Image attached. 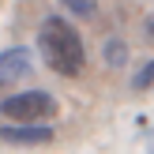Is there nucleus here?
Returning <instances> with one entry per match:
<instances>
[{
	"label": "nucleus",
	"mask_w": 154,
	"mask_h": 154,
	"mask_svg": "<svg viewBox=\"0 0 154 154\" xmlns=\"http://www.w3.org/2000/svg\"><path fill=\"white\" fill-rule=\"evenodd\" d=\"M38 49H42L45 64L57 75H68V79L79 75L83 64H87V49H83L79 30L68 19H57V15H49V19L42 23V30H38Z\"/></svg>",
	"instance_id": "1"
},
{
	"label": "nucleus",
	"mask_w": 154,
	"mask_h": 154,
	"mask_svg": "<svg viewBox=\"0 0 154 154\" xmlns=\"http://www.w3.org/2000/svg\"><path fill=\"white\" fill-rule=\"evenodd\" d=\"M0 117H8L11 124H49L57 117V98L45 90H23L0 102Z\"/></svg>",
	"instance_id": "2"
},
{
	"label": "nucleus",
	"mask_w": 154,
	"mask_h": 154,
	"mask_svg": "<svg viewBox=\"0 0 154 154\" xmlns=\"http://www.w3.org/2000/svg\"><path fill=\"white\" fill-rule=\"evenodd\" d=\"M0 143H11V147H45V143H53V128L49 124H4L0 128Z\"/></svg>",
	"instance_id": "3"
},
{
	"label": "nucleus",
	"mask_w": 154,
	"mask_h": 154,
	"mask_svg": "<svg viewBox=\"0 0 154 154\" xmlns=\"http://www.w3.org/2000/svg\"><path fill=\"white\" fill-rule=\"evenodd\" d=\"M30 68H34V60H30V53L23 49V45L4 49V53H0V87H15V83H23L30 75Z\"/></svg>",
	"instance_id": "4"
},
{
	"label": "nucleus",
	"mask_w": 154,
	"mask_h": 154,
	"mask_svg": "<svg viewBox=\"0 0 154 154\" xmlns=\"http://www.w3.org/2000/svg\"><path fill=\"white\" fill-rule=\"evenodd\" d=\"M128 60V45L120 42V38H113V42H105V64L109 68H120Z\"/></svg>",
	"instance_id": "5"
},
{
	"label": "nucleus",
	"mask_w": 154,
	"mask_h": 154,
	"mask_svg": "<svg viewBox=\"0 0 154 154\" xmlns=\"http://www.w3.org/2000/svg\"><path fill=\"white\" fill-rule=\"evenodd\" d=\"M60 4H64L72 15H79V19H90V15L98 11V0H60Z\"/></svg>",
	"instance_id": "6"
},
{
	"label": "nucleus",
	"mask_w": 154,
	"mask_h": 154,
	"mask_svg": "<svg viewBox=\"0 0 154 154\" xmlns=\"http://www.w3.org/2000/svg\"><path fill=\"white\" fill-rule=\"evenodd\" d=\"M132 87H135V90H150V87H154V60H147V64H143L139 72H135Z\"/></svg>",
	"instance_id": "7"
},
{
	"label": "nucleus",
	"mask_w": 154,
	"mask_h": 154,
	"mask_svg": "<svg viewBox=\"0 0 154 154\" xmlns=\"http://www.w3.org/2000/svg\"><path fill=\"white\" fill-rule=\"evenodd\" d=\"M143 38L154 45V15H147V19H143Z\"/></svg>",
	"instance_id": "8"
}]
</instances>
